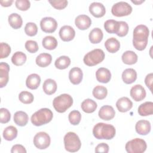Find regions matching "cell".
Returning <instances> with one entry per match:
<instances>
[{
    "label": "cell",
    "instance_id": "obj_40",
    "mask_svg": "<svg viewBox=\"0 0 153 153\" xmlns=\"http://www.w3.org/2000/svg\"><path fill=\"white\" fill-rule=\"evenodd\" d=\"M25 33L29 36H33L36 35L38 32V27L35 23H27L25 27Z\"/></svg>",
    "mask_w": 153,
    "mask_h": 153
},
{
    "label": "cell",
    "instance_id": "obj_20",
    "mask_svg": "<svg viewBox=\"0 0 153 153\" xmlns=\"http://www.w3.org/2000/svg\"><path fill=\"white\" fill-rule=\"evenodd\" d=\"M97 80L102 83H108L111 78L110 71L105 68H99L96 72Z\"/></svg>",
    "mask_w": 153,
    "mask_h": 153
},
{
    "label": "cell",
    "instance_id": "obj_47",
    "mask_svg": "<svg viewBox=\"0 0 153 153\" xmlns=\"http://www.w3.org/2000/svg\"><path fill=\"white\" fill-rule=\"evenodd\" d=\"M109 152V146L105 143H101L97 145L95 148V152Z\"/></svg>",
    "mask_w": 153,
    "mask_h": 153
},
{
    "label": "cell",
    "instance_id": "obj_35",
    "mask_svg": "<svg viewBox=\"0 0 153 153\" xmlns=\"http://www.w3.org/2000/svg\"><path fill=\"white\" fill-rule=\"evenodd\" d=\"M71 64V59L68 56H62L58 57L54 63L55 66L59 69H66Z\"/></svg>",
    "mask_w": 153,
    "mask_h": 153
},
{
    "label": "cell",
    "instance_id": "obj_14",
    "mask_svg": "<svg viewBox=\"0 0 153 153\" xmlns=\"http://www.w3.org/2000/svg\"><path fill=\"white\" fill-rule=\"evenodd\" d=\"M98 115L102 120L109 121L114 118L115 112L112 106L110 105H104L100 108Z\"/></svg>",
    "mask_w": 153,
    "mask_h": 153
},
{
    "label": "cell",
    "instance_id": "obj_43",
    "mask_svg": "<svg viewBox=\"0 0 153 153\" xmlns=\"http://www.w3.org/2000/svg\"><path fill=\"white\" fill-rule=\"evenodd\" d=\"M25 48L27 51L30 53H36L38 49V45L37 42L33 40H28L25 43Z\"/></svg>",
    "mask_w": 153,
    "mask_h": 153
},
{
    "label": "cell",
    "instance_id": "obj_3",
    "mask_svg": "<svg viewBox=\"0 0 153 153\" xmlns=\"http://www.w3.org/2000/svg\"><path fill=\"white\" fill-rule=\"evenodd\" d=\"M73 104V99L68 94H62L56 97L53 101L55 110L59 113L65 112Z\"/></svg>",
    "mask_w": 153,
    "mask_h": 153
},
{
    "label": "cell",
    "instance_id": "obj_29",
    "mask_svg": "<svg viewBox=\"0 0 153 153\" xmlns=\"http://www.w3.org/2000/svg\"><path fill=\"white\" fill-rule=\"evenodd\" d=\"M8 23L11 27L14 29H19L23 24L22 17L17 13H12L8 16Z\"/></svg>",
    "mask_w": 153,
    "mask_h": 153
},
{
    "label": "cell",
    "instance_id": "obj_42",
    "mask_svg": "<svg viewBox=\"0 0 153 153\" xmlns=\"http://www.w3.org/2000/svg\"><path fill=\"white\" fill-rule=\"evenodd\" d=\"M11 118V114L10 111L4 108L0 109V122L2 124L7 123Z\"/></svg>",
    "mask_w": 153,
    "mask_h": 153
},
{
    "label": "cell",
    "instance_id": "obj_17",
    "mask_svg": "<svg viewBox=\"0 0 153 153\" xmlns=\"http://www.w3.org/2000/svg\"><path fill=\"white\" fill-rule=\"evenodd\" d=\"M83 73L82 70L78 67L72 68L69 73L70 81L74 85L79 84L82 79Z\"/></svg>",
    "mask_w": 153,
    "mask_h": 153
},
{
    "label": "cell",
    "instance_id": "obj_45",
    "mask_svg": "<svg viewBox=\"0 0 153 153\" xmlns=\"http://www.w3.org/2000/svg\"><path fill=\"white\" fill-rule=\"evenodd\" d=\"M15 4L16 7L21 11H26L30 7V2L28 0H17Z\"/></svg>",
    "mask_w": 153,
    "mask_h": 153
},
{
    "label": "cell",
    "instance_id": "obj_26",
    "mask_svg": "<svg viewBox=\"0 0 153 153\" xmlns=\"http://www.w3.org/2000/svg\"><path fill=\"white\" fill-rule=\"evenodd\" d=\"M29 120L27 114L23 111H17L14 115V121L19 126L23 127L27 124Z\"/></svg>",
    "mask_w": 153,
    "mask_h": 153
},
{
    "label": "cell",
    "instance_id": "obj_13",
    "mask_svg": "<svg viewBox=\"0 0 153 153\" xmlns=\"http://www.w3.org/2000/svg\"><path fill=\"white\" fill-rule=\"evenodd\" d=\"M89 11L94 17L99 18L103 17L105 14L106 9L102 3L94 2L90 5Z\"/></svg>",
    "mask_w": 153,
    "mask_h": 153
},
{
    "label": "cell",
    "instance_id": "obj_10",
    "mask_svg": "<svg viewBox=\"0 0 153 153\" xmlns=\"http://www.w3.org/2000/svg\"><path fill=\"white\" fill-rule=\"evenodd\" d=\"M41 30L45 33H53L57 27L56 20L51 17H44L40 22Z\"/></svg>",
    "mask_w": 153,
    "mask_h": 153
},
{
    "label": "cell",
    "instance_id": "obj_46",
    "mask_svg": "<svg viewBox=\"0 0 153 153\" xmlns=\"http://www.w3.org/2000/svg\"><path fill=\"white\" fill-rule=\"evenodd\" d=\"M1 55L0 59H4L7 57L11 53V47L10 46L5 42L1 43Z\"/></svg>",
    "mask_w": 153,
    "mask_h": 153
},
{
    "label": "cell",
    "instance_id": "obj_2",
    "mask_svg": "<svg viewBox=\"0 0 153 153\" xmlns=\"http://www.w3.org/2000/svg\"><path fill=\"white\" fill-rule=\"evenodd\" d=\"M53 117L52 111L48 108H41L31 117L32 123L35 126H41L50 123Z\"/></svg>",
    "mask_w": 153,
    "mask_h": 153
},
{
    "label": "cell",
    "instance_id": "obj_15",
    "mask_svg": "<svg viewBox=\"0 0 153 153\" xmlns=\"http://www.w3.org/2000/svg\"><path fill=\"white\" fill-rule=\"evenodd\" d=\"M10 66L5 62H1L0 63V87H5L9 79Z\"/></svg>",
    "mask_w": 153,
    "mask_h": 153
},
{
    "label": "cell",
    "instance_id": "obj_39",
    "mask_svg": "<svg viewBox=\"0 0 153 153\" xmlns=\"http://www.w3.org/2000/svg\"><path fill=\"white\" fill-rule=\"evenodd\" d=\"M68 119L71 124L74 126L78 125L81 121V114L78 111L74 110L69 113Z\"/></svg>",
    "mask_w": 153,
    "mask_h": 153
},
{
    "label": "cell",
    "instance_id": "obj_24",
    "mask_svg": "<svg viewBox=\"0 0 153 153\" xmlns=\"http://www.w3.org/2000/svg\"><path fill=\"white\" fill-rule=\"evenodd\" d=\"M52 61V57L48 53H41L39 54L36 58V65L41 68H45L48 66Z\"/></svg>",
    "mask_w": 153,
    "mask_h": 153
},
{
    "label": "cell",
    "instance_id": "obj_11",
    "mask_svg": "<svg viewBox=\"0 0 153 153\" xmlns=\"http://www.w3.org/2000/svg\"><path fill=\"white\" fill-rule=\"evenodd\" d=\"M130 94L134 101L139 102L145 99L146 96V91L142 85L136 84L131 88Z\"/></svg>",
    "mask_w": 153,
    "mask_h": 153
},
{
    "label": "cell",
    "instance_id": "obj_19",
    "mask_svg": "<svg viewBox=\"0 0 153 153\" xmlns=\"http://www.w3.org/2000/svg\"><path fill=\"white\" fill-rule=\"evenodd\" d=\"M151 123L147 120H139L135 126V129L136 132L140 135H146L151 131Z\"/></svg>",
    "mask_w": 153,
    "mask_h": 153
},
{
    "label": "cell",
    "instance_id": "obj_44",
    "mask_svg": "<svg viewBox=\"0 0 153 153\" xmlns=\"http://www.w3.org/2000/svg\"><path fill=\"white\" fill-rule=\"evenodd\" d=\"M48 2L54 8L57 10H62L68 5V1L66 0H49Z\"/></svg>",
    "mask_w": 153,
    "mask_h": 153
},
{
    "label": "cell",
    "instance_id": "obj_22",
    "mask_svg": "<svg viewBox=\"0 0 153 153\" xmlns=\"http://www.w3.org/2000/svg\"><path fill=\"white\" fill-rule=\"evenodd\" d=\"M41 82V78L36 74H32L29 75L26 80V85L27 88L31 90L36 89Z\"/></svg>",
    "mask_w": 153,
    "mask_h": 153
},
{
    "label": "cell",
    "instance_id": "obj_6",
    "mask_svg": "<svg viewBox=\"0 0 153 153\" xmlns=\"http://www.w3.org/2000/svg\"><path fill=\"white\" fill-rule=\"evenodd\" d=\"M146 142L140 138H135L129 140L126 144V150L128 153H142L146 149Z\"/></svg>",
    "mask_w": 153,
    "mask_h": 153
},
{
    "label": "cell",
    "instance_id": "obj_34",
    "mask_svg": "<svg viewBox=\"0 0 153 153\" xmlns=\"http://www.w3.org/2000/svg\"><path fill=\"white\" fill-rule=\"evenodd\" d=\"M26 55L22 51L14 53L11 57L12 63L16 66H22L26 61Z\"/></svg>",
    "mask_w": 153,
    "mask_h": 153
},
{
    "label": "cell",
    "instance_id": "obj_50",
    "mask_svg": "<svg viewBox=\"0 0 153 153\" xmlns=\"http://www.w3.org/2000/svg\"><path fill=\"white\" fill-rule=\"evenodd\" d=\"M13 2V0H8V1H0V3L2 7H7L11 5L12 3Z\"/></svg>",
    "mask_w": 153,
    "mask_h": 153
},
{
    "label": "cell",
    "instance_id": "obj_32",
    "mask_svg": "<svg viewBox=\"0 0 153 153\" xmlns=\"http://www.w3.org/2000/svg\"><path fill=\"white\" fill-rule=\"evenodd\" d=\"M42 44L44 48L47 50H52L55 49L57 46V41L53 36H47L42 41Z\"/></svg>",
    "mask_w": 153,
    "mask_h": 153
},
{
    "label": "cell",
    "instance_id": "obj_28",
    "mask_svg": "<svg viewBox=\"0 0 153 153\" xmlns=\"http://www.w3.org/2000/svg\"><path fill=\"white\" fill-rule=\"evenodd\" d=\"M103 34L102 30L99 27H95L89 33V40L92 44H98L103 39Z\"/></svg>",
    "mask_w": 153,
    "mask_h": 153
},
{
    "label": "cell",
    "instance_id": "obj_21",
    "mask_svg": "<svg viewBox=\"0 0 153 153\" xmlns=\"http://www.w3.org/2000/svg\"><path fill=\"white\" fill-rule=\"evenodd\" d=\"M122 79L127 84H130L134 82L137 79L136 71L133 68L125 69L122 74Z\"/></svg>",
    "mask_w": 153,
    "mask_h": 153
},
{
    "label": "cell",
    "instance_id": "obj_23",
    "mask_svg": "<svg viewBox=\"0 0 153 153\" xmlns=\"http://www.w3.org/2000/svg\"><path fill=\"white\" fill-rule=\"evenodd\" d=\"M105 47L108 51L111 53H115L120 48V42L115 38H110L105 42Z\"/></svg>",
    "mask_w": 153,
    "mask_h": 153
},
{
    "label": "cell",
    "instance_id": "obj_8",
    "mask_svg": "<svg viewBox=\"0 0 153 153\" xmlns=\"http://www.w3.org/2000/svg\"><path fill=\"white\" fill-rule=\"evenodd\" d=\"M149 29L143 25H137L133 30V42H148L149 36Z\"/></svg>",
    "mask_w": 153,
    "mask_h": 153
},
{
    "label": "cell",
    "instance_id": "obj_49",
    "mask_svg": "<svg viewBox=\"0 0 153 153\" xmlns=\"http://www.w3.org/2000/svg\"><path fill=\"white\" fill-rule=\"evenodd\" d=\"M152 80H153V74L152 73H150L148 74L145 79V83L146 85L149 88L150 90H152Z\"/></svg>",
    "mask_w": 153,
    "mask_h": 153
},
{
    "label": "cell",
    "instance_id": "obj_9",
    "mask_svg": "<svg viewBox=\"0 0 153 153\" xmlns=\"http://www.w3.org/2000/svg\"><path fill=\"white\" fill-rule=\"evenodd\" d=\"M50 137L45 132L41 131L36 133L33 137L34 145L39 149H44L50 145Z\"/></svg>",
    "mask_w": 153,
    "mask_h": 153
},
{
    "label": "cell",
    "instance_id": "obj_5",
    "mask_svg": "<svg viewBox=\"0 0 153 153\" xmlns=\"http://www.w3.org/2000/svg\"><path fill=\"white\" fill-rule=\"evenodd\" d=\"M105 59L103 51L99 48L94 49L87 53L84 57V63L88 66H93L101 63Z\"/></svg>",
    "mask_w": 153,
    "mask_h": 153
},
{
    "label": "cell",
    "instance_id": "obj_48",
    "mask_svg": "<svg viewBox=\"0 0 153 153\" xmlns=\"http://www.w3.org/2000/svg\"><path fill=\"white\" fill-rule=\"evenodd\" d=\"M11 153H26V150L23 145L17 144L13 146L11 150Z\"/></svg>",
    "mask_w": 153,
    "mask_h": 153
},
{
    "label": "cell",
    "instance_id": "obj_51",
    "mask_svg": "<svg viewBox=\"0 0 153 153\" xmlns=\"http://www.w3.org/2000/svg\"><path fill=\"white\" fill-rule=\"evenodd\" d=\"M145 1L144 0H142V1H133L131 0V2L134 4H135L136 5H139L140 4H142V2H143Z\"/></svg>",
    "mask_w": 153,
    "mask_h": 153
},
{
    "label": "cell",
    "instance_id": "obj_38",
    "mask_svg": "<svg viewBox=\"0 0 153 153\" xmlns=\"http://www.w3.org/2000/svg\"><path fill=\"white\" fill-rule=\"evenodd\" d=\"M19 99L23 103L29 104L32 103L34 97L31 93L26 91H23L20 93L19 95Z\"/></svg>",
    "mask_w": 153,
    "mask_h": 153
},
{
    "label": "cell",
    "instance_id": "obj_12",
    "mask_svg": "<svg viewBox=\"0 0 153 153\" xmlns=\"http://www.w3.org/2000/svg\"><path fill=\"white\" fill-rule=\"evenodd\" d=\"M59 36L63 41H70L72 40L75 36V30L72 27L68 25L62 26L59 30Z\"/></svg>",
    "mask_w": 153,
    "mask_h": 153
},
{
    "label": "cell",
    "instance_id": "obj_37",
    "mask_svg": "<svg viewBox=\"0 0 153 153\" xmlns=\"http://www.w3.org/2000/svg\"><path fill=\"white\" fill-rule=\"evenodd\" d=\"M118 22L114 20H108L104 23V28L109 33H116L118 30Z\"/></svg>",
    "mask_w": 153,
    "mask_h": 153
},
{
    "label": "cell",
    "instance_id": "obj_16",
    "mask_svg": "<svg viewBox=\"0 0 153 153\" xmlns=\"http://www.w3.org/2000/svg\"><path fill=\"white\" fill-rule=\"evenodd\" d=\"M75 24L79 29L85 30L91 26V20L88 16L81 14L76 17L75 20Z\"/></svg>",
    "mask_w": 153,
    "mask_h": 153
},
{
    "label": "cell",
    "instance_id": "obj_31",
    "mask_svg": "<svg viewBox=\"0 0 153 153\" xmlns=\"http://www.w3.org/2000/svg\"><path fill=\"white\" fill-rule=\"evenodd\" d=\"M122 60L126 65H133L137 61V56L133 51H126L122 55Z\"/></svg>",
    "mask_w": 153,
    "mask_h": 153
},
{
    "label": "cell",
    "instance_id": "obj_33",
    "mask_svg": "<svg viewBox=\"0 0 153 153\" xmlns=\"http://www.w3.org/2000/svg\"><path fill=\"white\" fill-rule=\"evenodd\" d=\"M17 136V129L13 126H10L6 127L3 131L4 138L8 141L13 140Z\"/></svg>",
    "mask_w": 153,
    "mask_h": 153
},
{
    "label": "cell",
    "instance_id": "obj_27",
    "mask_svg": "<svg viewBox=\"0 0 153 153\" xmlns=\"http://www.w3.org/2000/svg\"><path fill=\"white\" fill-rule=\"evenodd\" d=\"M138 113L140 116H148L153 114V103L145 102L138 108Z\"/></svg>",
    "mask_w": 153,
    "mask_h": 153
},
{
    "label": "cell",
    "instance_id": "obj_36",
    "mask_svg": "<svg viewBox=\"0 0 153 153\" xmlns=\"http://www.w3.org/2000/svg\"><path fill=\"white\" fill-rule=\"evenodd\" d=\"M93 96L97 99H104L108 94L107 88L102 85H97L93 90Z\"/></svg>",
    "mask_w": 153,
    "mask_h": 153
},
{
    "label": "cell",
    "instance_id": "obj_41",
    "mask_svg": "<svg viewBox=\"0 0 153 153\" xmlns=\"http://www.w3.org/2000/svg\"><path fill=\"white\" fill-rule=\"evenodd\" d=\"M128 32V25L124 21L118 22V27L116 34L120 37L126 36Z\"/></svg>",
    "mask_w": 153,
    "mask_h": 153
},
{
    "label": "cell",
    "instance_id": "obj_7",
    "mask_svg": "<svg viewBox=\"0 0 153 153\" xmlns=\"http://www.w3.org/2000/svg\"><path fill=\"white\" fill-rule=\"evenodd\" d=\"M132 12L131 6L126 2L120 1L113 5L111 8L112 14L117 17L128 16Z\"/></svg>",
    "mask_w": 153,
    "mask_h": 153
},
{
    "label": "cell",
    "instance_id": "obj_4",
    "mask_svg": "<svg viewBox=\"0 0 153 153\" xmlns=\"http://www.w3.org/2000/svg\"><path fill=\"white\" fill-rule=\"evenodd\" d=\"M65 149L71 152H75L80 149L81 143L78 136L74 132H68L63 139Z\"/></svg>",
    "mask_w": 153,
    "mask_h": 153
},
{
    "label": "cell",
    "instance_id": "obj_1",
    "mask_svg": "<svg viewBox=\"0 0 153 153\" xmlns=\"http://www.w3.org/2000/svg\"><path fill=\"white\" fill-rule=\"evenodd\" d=\"M115 128L109 124L99 123L93 128V134L97 139H112L115 136Z\"/></svg>",
    "mask_w": 153,
    "mask_h": 153
},
{
    "label": "cell",
    "instance_id": "obj_30",
    "mask_svg": "<svg viewBox=\"0 0 153 153\" xmlns=\"http://www.w3.org/2000/svg\"><path fill=\"white\" fill-rule=\"evenodd\" d=\"M81 109L86 113L90 114L95 111L97 107V105L95 101L90 99H87L81 103Z\"/></svg>",
    "mask_w": 153,
    "mask_h": 153
},
{
    "label": "cell",
    "instance_id": "obj_18",
    "mask_svg": "<svg viewBox=\"0 0 153 153\" xmlns=\"http://www.w3.org/2000/svg\"><path fill=\"white\" fill-rule=\"evenodd\" d=\"M116 106L120 112H126L131 109L133 103L128 97H123L117 101Z\"/></svg>",
    "mask_w": 153,
    "mask_h": 153
},
{
    "label": "cell",
    "instance_id": "obj_25",
    "mask_svg": "<svg viewBox=\"0 0 153 153\" xmlns=\"http://www.w3.org/2000/svg\"><path fill=\"white\" fill-rule=\"evenodd\" d=\"M42 88L45 94L51 95L57 90L56 82L53 79H47L43 83Z\"/></svg>",
    "mask_w": 153,
    "mask_h": 153
}]
</instances>
